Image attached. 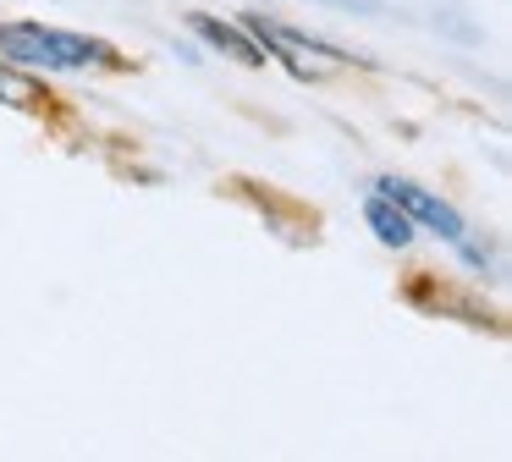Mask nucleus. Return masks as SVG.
Wrapping results in <instances>:
<instances>
[{
    "label": "nucleus",
    "instance_id": "1",
    "mask_svg": "<svg viewBox=\"0 0 512 462\" xmlns=\"http://www.w3.org/2000/svg\"><path fill=\"white\" fill-rule=\"evenodd\" d=\"M0 61L28 66V72H105V77L138 72V61L127 50H116L111 39L50 28V22H0Z\"/></svg>",
    "mask_w": 512,
    "mask_h": 462
},
{
    "label": "nucleus",
    "instance_id": "4",
    "mask_svg": "<svg viewBox=\"0 0 512 462\" xmlns=\"http://www.w3.org/2000/svg\"><path fill=\"white\" fill-rule=\"evenodd\" d=\"M188 28L199 33L210 50H221L226 61L248 66V72H265V66H270V55L259 50V39L243 28V22H226V17H215V11H188Z\"/></svg>",
    "mask_w": 512,
    "mask_h": 462
},
{
    "label": "nucleus",
    "instance_id": "5",
    "mask_svg": "<svg viewBox=\"0 0 512 462\" xmlns=\"http://www.w3.org/2000/svg\"><path fill=\"white\" fill-rule=\"evenodd\" d=\"M0 105H17V110H28V116H56L50 88L39 83L28 66H12V61H0Z\"/></svg>",
    "mask_w": 512,
    "mask_h": 462
},
{
    "label": "nucleus",
    "instance_id": "6",
    "mask_svg": "<svg viewBox=\"0 0 512 462\" xmlns=\"http://www.w3.org/2000/svg\"><path fill=\"white\" fill-rule=\"evenodd\" d=\"M364 220H369V231H375L386 248H408L413 242V220L402 215L391 198H380V193H369V204H364Z\"/></svg>",
    "mask_w": 512,
    "mask_h": 462
},
{
    "label": "nucleus",
    "instance_id": "3",
    "mask_svg": "<svg viewBox=\"0 0 512 462\" xmlns=\"http://www.w3.org/2000/svg\"><path fill=\"white\" fill-rule=\"evenodd\" d=\"M369 193H380V198H391V204L402 209V215L413 220V226H430L435 237H446V242H463L468 237V226H463V215H457L446 198H435V193H424L419 182H402V176H375V187Z\"/></svg>",
    "mask_w": 512,
    "mask_h": 462
},
{
    "label": "nucleus",
    "instance_id": "2",
    "mask_svg": "<svg viewBox=\"0 0 512 462\" xmlns=\"http://www.w3.org/2000/svg\"><path fill=\"white\" fill-rule=\"evenodd\" d=\"M243 28L254 33L259 50H265L270 61L287 66L298 83H320V77L347 72V66H353V55H347V50H336V44L314 39V33H303V28H287V22H276V17H259V11H248Z\"/></svg>",
    "mask_w": 512,
    "mask_h": 462
}]
</instances>
